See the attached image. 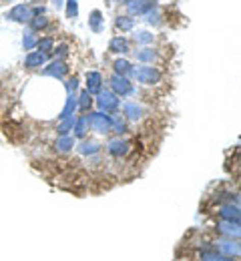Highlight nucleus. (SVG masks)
Returning a JSON list of instances; mask_svg holds the SVG:
<instances>
[{"label": "nucleus", "instance_id": "21", "mask_svg": "<svg viewBox=\"0 0 241 261\" xmlns=\"http://www.w3.org/2000/svg\"><path fill=\"white\" fill-rule=\"evenodd\" d=\"M74 147V139L69 137V135H65V137H61L59 141H57V149L59 151H70Z\"/></svg>", "mask_w": 241, "mask_h": 261}, {"label": "nucleus", "instance_id": "4", "mask_svg": "<svg viewBox=\"0 0 241 261\" xmlns=\"http://www.w3.org/2000/svg\"><path fill=\"white\" fill-rule=\"evenodd\" d=\"M89 125L93 127V130H97V133H111V125H113V121H111V117L109 115H103V113H93L91 117H89Z\"/></svg>", "mask_w": 241, "mask_h": 261}, {"label": "nucleus", "instance_id": "14", "mask_svg": "<svg viewBox=\"0 0 241 261\" xmlns=\"http://www.w3.org/2000/svg\"><path fill=\"white\" fill-rule=\"evenodd\" d=\"M103 12L101 10H93L91 16H89V27L95 31V33H101L103 31Z\"/></svg>", "mask_w": 241, "mask_h": 261}, {"label": "nucleus", "instance_id": "9", "mask_svg": "<svg viewBox=\"0 0 241 261\" xmlns=\"http://www.w3.org/2000/svg\"><path fill=\"white\" fill-rule=\"evenodd\" d=\"M101 91H103V76H101V72H97V70L87 72V93L95 95V93H101Z\"/></svg>", "mask_w": 241, "mask_h": 261}, {"label": "nucleus", "instance_id": "31", "mask_svg": "<svg viewBox=\"0 0 241 261\" xmlns=\"http://www.w3.org/2000/svg\"><path fill=\"white\" fill-rule=\"evenodd\" d=\"M76 87H78V79H76V76H72L70 81H67V89H69V93H74Z\"/></svg>", "mask_w": 241, "mask_h": 261}, {"label": "nucleus", "instance_id": "2", "mask_svg": "<svg viewBox=\"0 0 241 261\" xmlns=\"http://www.w3.org/2000/svg\"><path fill=\"white\" fill-rule=\"evenodd\" d=\"M133 76L137 79V83H143V85H157L163 74H161V70L155 68V66L141 65L133 70Z\"/></svg>", "mask_w": 241, "mask_h": 261}, {"label": "nucleus", "instance_id": "8", "mask_svg": "<svg viewBox=\"0 0 241 261\" xmlns=\"http://www.w3.org/2000/svg\"><path fill=\"white\" fill-rule=\"evenodd\" d=\"M46 76H55V79H65V74L69 72V66H67V63L65 61H52L50 65L46 66L44 70H42Z\"/></svg>", "mask_w": 241, "mask_h": 261}, {"label": "nucleus", "instance_id": "17", "mask_svg": "<svg viewBox=\"0 0 241 261\" xmlns=\"http://www.w3.org/2000/svg\"><path fill=\"white\" fill-rule=\"evenodd\" d=\"M74 109H76V97L70 93L69 98H67V105H65V109H63V113H61V119H69V117H72Z\"/></svg>", "mask_w": 241, "mask_h": 261}, {"label": "nucleus", "instance_id": "27", "mask_svg": "<svg viewBox=\"0 0 241 261\" xmlns=\"http://www.w3.org/2000/svg\"><path fill=\"white\" fill-rule=\"evenodd\" d=\"M135 40L141 42V44H149V42L155 40V36H153L151 33H147V31H139V33L135 34Z\"/></svg>", "mask_w": 241, "mask_h": 261}, {"label": "nucleus", "instance_id": "26", "mask_svg": "<svg viewBox=\"0 0 241 261\" xmlns=\"http://www.w3.org/2000/svg\"><path fill=\"white\" fill-rule=\"evenodd\" d=\"M76 16H78V2L67 0V18H76Z\"/></svg>", "mask_w": 241, "mask_h": 261}, {"label": "nucleus", "instance_id": "15", "mask_svg": "<svg viewBox=\"0 0 241 261\" xmlns=\"http://www.w3.org/2000/svg\"><path fill=\"white\" fill-rule=\"evenodd\" d=\"M113 66H115V74H121V76H127V74H131V72H133L131 63H129V61H125V59H117V61L113 63Z\"/></svg>", "mask_w": 241, "mask_h": 261}, {"label": "nucleus", "instance_id": "22", "mask_svg": "<svg viewBox=\"0 0 241 261\" xmlns=\"http://www.w3.org/2000/svg\"><path fill=\"white\" fill-rule=\"evenodd\" d=\"M48 22H50V20H48L46 16H35L29 24L33 27V33H35V31H42V29H46V27H48Z\"/></svg>", "mask_w": 241, "mask_h": 261}, {"label": "nucleus", "instance_id": "19", "mask_svg": "<svg viewBox=\"0 0 241 261\" xmlns=\"http://www.w3.org/2000/svg\"><path fill=\"white\" fill-rule=\"evenodd\" d=\"M221 217L229 219L231 223H233V221H235V223H239V211H237V207H223Z\"/></svg>", "mask_w": 241, "mask_h": 261}, {"label": "nucleus", "instance_id": "10", "mask_svg": "<svg viewBox=\"0 0 241 261\" xmlns=\"http://www.w3.org/2000/svg\"><path fill=\"white\" fill-rule=\"evenodd\" d=\"M109 50L115 53V55H127V53L131 50V46H129V40H127V38L115 36V38H111V42H109Z\"/></svg>", "mask_w": 241, "mask_h": 261}, {"label": "nucleus", "instance_id": "28", "mask_svg": "<svg viewBox=\"0 0 241 261\" xmlns=\"http://www.w3.org/2000/svg\"><path fill=\"white\" fill-rule=\"evenodd\" d=\"M145 16H147V22H149V24H159V22H161V14H159L157 6H155V8H151Z\"/></svg>", "mask_w": 241, "mask_h": 261}, {"label": "nucleus", "instance_id": "5", "mask_svg": "<svg viewBox=\"0 0 241 261\" xmlns=\"http://www.w3.org/2000/svg\"><path fill=\"white\" fill-rule=\"evenodd\" d=\"M111 87H113V93L115 95H121V97L133 93V85L125 76H121V74H113L111 76Z\"/></svg>", "mask_w": 241, "mask_h": 261}, {"label": "nucleus", "instance_id": "3", "mask_svg": "<svg viewBox=\"0 0 241 261\" xmlns=\"http://www.w3.org/2000/svg\"><path fill=\"white\" fill-rule=\"evenodd\" d=\"M125 4H127V10H129L131 16H143V14H147L151 8L157 6L155 0H127Z\"/></svg>", "mask_w": 241, "mask_h": 261}, {"label": "nucleus", "instance_id": "20", "mask_svg": "<svg viewBox=\"0 0 241 261\" xmlns=\"http://www.w3.org/2000/svg\"><path fill=\"white\" fill-rule=\"evenodd\" d=\"M125 115L131 119V121H137L141 117V107H137L135 102H127L125 105Z\"/></svg>", "mask_w": 241, "mask_h": 261}, {"label": "nucleus", "instance_id": "16", "mask_svg": "<svg viewBox=\"0 0 241 261\" xmlns=\"http://www.w3.org/2000/svg\"><path fill=\"white\" fill-rule=\"evenodd\" d=\"M89 127H91V125H89V117H81L78 121H74V127H72V129H74V135H76V137H85Z\"/></svg>", "mask_w": 241, "mask_h": 261}, {"label": "nucleus", "instance_id": "1", "mask_svg": "<svg viewBox=\"0 0 241 261\" xmlns=\"http://www.w3.org/2000/svg\"><path fill=\"white\" fill-rule=\"evenodd\" d=\"M44 10L40 8V6H31V4H16L14 8H10L8 10V14H6V18L8 20H12V22H22V24H26V22H31L35 16H40Z\"/></svg>", "mask_w": 241, "mask_h": 261}, {"label": "nucleus", "instance_id": "32", "mask_svg": "<svg viewBox=\"0 0 241 261\" xmlns=\"http://www.w3.org/2000/svg\"><path fill=\"white\" fill-rule=\"evenodd\" d=\"M205 261H233V259H225V257H207Z\"/></svg>", "mask_w": 241, "mask_h": 261}, {"label": "nucleus", "instance_id": "33", "mask_svg": "<svg viewBox=\"0 0 241 261\" xmlns=\"http://www.w3.org/2000/svg\"><path fill=\"white\" fill-rule=\"evenodd\" d=\"M4 2H10V0H4Z\"/></svg>", "mask_w": 241, "mask_h": 261}, {"label": "nucleus", "instance_id": "18", "mask_svg": "<svg viewBox=\"0 0 241 261\" xmlns=\"http://www.w3.org/2000/svg\"><path fill=\"white\" fill-rule=\"evenodd\" d=\"M135 55H137V61H141V63H153L155 57H157L153 48H141V50H137Z\"/></svg>", "mask_w": 241, "mask_h": 261}, {"label": "nucleus", "instance_id": "12", "mask_svg": "<svg viewBox=\"0 0 241 261\" xmlns=\"http://www.w3.org/2000/svg\"><path fill=\"white\" fill-rule=\"evenodd\" d=\"M36 48H38V53H42V55H52V50H55V40L50 38V36H44V38H38L36 40Z\"/></svg>", "mask_w": 241, "mask_h": 261}, {"label": "nucleus", "instance_id": "24", "mask_svg": "<svg viewBox=\"0 0 241 261\" xmlns=\"http://www.w3.org/2000/svg\"><path fill=\"white\" fill-rule=\"evenodd\" d=\"M36 40H38V38L35 36L33 31L24 34V38H22V46H24V50H33V48L36 46Z\"/></svg>", "mask_w": 241, "mask_h": 261}, {"label": "nucleus", "instance_id": "23", "mask_svg": "<svg viewBox=\"0 0 241 261\" xmlns=\"http://www.w3.org/2000/svg\"><path fill=\"white\" fill-rule=\"evenodd\" d=\"M76 105L81 107V111H89V107L93 105V97H91V93L83 91V93H81V97H78V100H76Z\"/></svg>", "mask_w": 241, "mask_h": 261}, {"label": "nucleus", "instance_id": "11", "mask_svg": "<svg viewBox=\"0 0 241 261\" xmlns=\"http://www.w3.org/2000/svg\"><path fill=\"white\" fill-rule=\"evenodd\" d=\"M46 61H48L46 55H42V53H38V50H31V53L26 55V59H24V66H26V68H38V66L44 65Z\"/></svg>", "mask_w": 241, "mask_h": 261}, {"label": "nucleus", "instance_id": "13", "mask_svg": "<svg viewBox=\"0 0 241 261\" xmlns=\"http://www.w3.org/2000/svg\"><path fill=\"white\" fill-rule=\"evenodd\" d=\"M133 27H135V22L131 16H117L115 18V29L121 33H129V31H133Z\"/></svg>", "mask_w": 241, "mask_h": 261}, {"label": "nucleus", "instance_id": "25", "mask_svg": "<svg viewBox=\"0 0 241 261\" xmlns=\"http://www.w3.org/2000/svg\"><path fill=\"white\" fill-rule=\"evenodd\" d=\"M97 151H99V145L93 143V141H87V143L81 145V153H83V155H93V153H97Z\"/></svg>", "mask_w": 241, "mask_h": 261}, {"label": "nucleus", "instance_id": "7", "mask_svg": "<svg viewBox=\"0 0 241 261\" xmlns=\"http://www.w3.org/2000/svg\"><path fill=\"white\" fill-rule=\"evenodd\" d=\"M129 149H131V143L129 141H125V139H113L111 143H109V153L113 155V157H125L127 153H129Z\"/></svg>", "mask_w": 241, "mask_h": 261}, {"label": "nucleus", "instance_id": "29", "mask_svg": "<svg viewBox=\"0 0 241 261\" xmlns=\"http://www.w3.org/2000/svg\"><path fill=\"white\" fill-rule=\"evenodd\" d=\"M74 127V119L72 117H69V119H63V125L59 127V135L61 137H65V135H69V130Z\"/></svg>", "mask_w": 241, "mask_h": 261}, {"label": "nucleus", "instance_id": "30", "mask_svg": "<svg viewBox=\"0 0 241 261\" xmlns=\"http://www.w3.org/2000/svg\"><path fill=\"white\" fill-rule=\"evenodd\" d=\"M67 55H69V46H67V44H61V46L55 50V57H57V61H63Z\"/></svg>", "mask_w": 241, "mask_h": 261}, {"label": "nucleus", "instance_id": "6", "mask_svg": "<svg viewBox=\"0 0 241 261\" xmlns=\"http://www.w3.org/2000/svg\"><path fill=\"white\" fill-rule=\"evenodd\" d=\"M97 102H99L101 111H104V113H113V111L119 109V98H117L115 93H111V91H101Z\"/></svg>", "mask_w": 241, "mask_h": 261}]
</instances>
